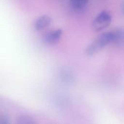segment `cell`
Returning a JSON list of instances; mask_svg holds the SVG:
<instances>
[{
    "mask_svg": "<svg viewBox=\"0 0 124 124\" xmlns=\"http://www.w3.org/2000/svg\"><path fill=\"white\" fill-rule=\"evenodd\" d=\"M114 33L113 31L105 32L99 36L93 42H92L86 49V54L87 55H93L100 51H101L104 47L113 42Z\"/></svg>",
    "mask_w": 124,
    "mask_h": 124,
    "instance_id": "cell-1",
    "label": "cell"
},
{
    "mask_svg": "<svg viewBox=\"0 0 124 124\" xmlns=\"http://www.w3.org/2000/svg\"><path fill=\"white\" fill-rule=\"evenodd\" d=\"M112 21V14L110 12L105 10L101 12L92 21V28L96 31H101L107 28Z\"/></svg>",
    "mask_w": 124,
    "mask_h": 124,
    "instance_id": "cell-2",
    "label": "cell"
},
{
    "mask_svg": "<svg viewBox=\"0 0 124 124\" xmlns=\"http://www.w3.org/2000/svg\"><path fill=\"white\" fill-rule=\"evenodd\" d=\"M62 34V31L61 29H57V30L52 31L47 33L44 36V41L47 44H56L60 39Z\"/></svg>",
    "mask_w": 124,
    "mask_h": 124,
    "instance_id": "cell-3",
    "label": "cell"
},
{
    "mask_svg": "<svg viewBox=\"0 0 124 124\" xmlns=\"http://www.w3.org/2000/svg\"><path fill=\"white\" fill-rule=\"evenodd\" d=\"M52 22V18L46 15H42L37 18L35 22V28L37 31H42L47 28Z\"/></svg>",
    "mask_w": 124,
    "mask_h": 124,
    "instance_id": "cell-4",
    "label": "cell"
},
{
    "mask_svg": "<svg viewBox=\"0 0 124 124\" xmlns=\"http://www.w3.org/2000/svg\"><path fill=\"white\" fill-rule=\"evenodd\" d=\"M114 39L113 44H116L118 46H124V28L117 29L113 31Z\"/></svg>",
    "mask_w": 124,
    "mask_h": 124,
    "instance_id": "cell-5",
    "label": "cell"
},
{
    "mask_svg": "<svg viewBox=\"0 0 124 124\" xmlns=\"http://www.w3.org/2000/svg\"><path fill=\"white\" fill-rule=\"evenodd\" d=\"M36 121L33 117L28 115H21L16 119V124H34Z\"/></svg>",
    "mask_w": 124,
    "mask_h": 124,
    "instance_id": "cell-6",
    "label": "cell"
},
{
    "mask_svg": "<svg viewBox=\"0 0 124 124\" xmlns=\"http://www.w3.org/2000/svg\"><path fill=\"white\" fill-rule=\"evenodd\" d=\"M89 0H70V3L71 7L76 10L84 9L88 4Z\"/></svg>",
    "mask_w": 124,
    "mask_h": 124,
    "instance_id": "cell-7",
    "label": "cell"
},
{
    "mask_svg": "<svg viewBox=\"0 0 124 124\" xmlns=\"http://www.w3.org/2000/svg\"><path fill=\"white\" fill-rule=\"evenodd\" d=\"M9 124V120L7 118L6 116L1 115L0 117V124Z\"/></svg>",
    "mask_w": 124,
    "mask_h": 124,
    "instance_id": "cell-8",
    "label": "cell"
},
{
    "mask_svg": "<svg viewBox=\"0 0 124 124\" xmlns=\"http://www.w3.org/2000/svg\"><path fill=\"white\" fill-rule=\"evenodd\" d=\"M121 12L123 14V15L124 16V0L122 2V4H121Z\"/></svg>",
    "mask_w": 124,
    "mask_h": 124,
    "instance_id": "cell-9",
    "label": "cell"
}]
</instances>
